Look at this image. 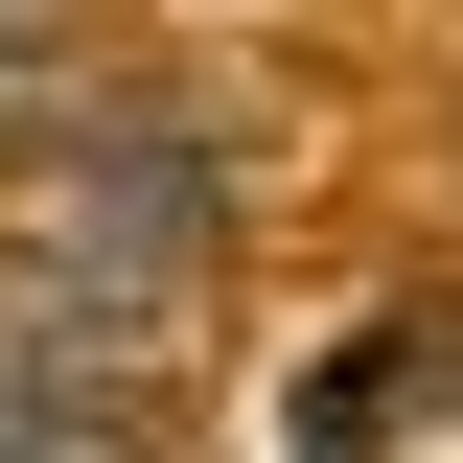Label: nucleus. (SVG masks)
<instances>
[{"mask_svg": "<svg viewBox=\"0 0 463 463\" xmlns=\"http://www.w3.org/2000/svg\"><path fill=\"white\" fill-rule=\"evenodd\" d=\"M0 47H47V0H0Z\"/></svg>", "mask_w": 463, "mask_h": 463, "instance_id": "20e7f679", "label": "nucleus"}, {"mask_svg": "<svg viewBox=\"0 0 463 463\" xmlns=\"http://www.w3.org/2000/svg\"><path fill=\"white\" fill-rule=\"evenodd\" d=\"M24 417H47V347H24V301H0V440H24Z\"/></svg>", "mask_w": 463, "mask_h": 463, "instance_id": "f257e3e1", "label": "nucleus"}, {"mask_svg": "<svg viewBox=\"0 0 463 463\" xmlns=\"http://www.w3.org/2000/svg\"><path fill=\"white\" fill-rule=\"evenodd\" d=\"M0 463H139V440H47V417H24V440H0Z\"/></svg>", "mask_w": 463, "mask_h": 463, "instance_id": "7ed1b4c3", "label": "nucleus"}, {"mask_svg": "<svg viewBox=\"0 0 463 463\" xmlns=\"http://www.w3.org/2000/svg\"><path fill=\"white\" fill-rule=\"evenodd\" d=\"M24 116H47V47H0V139H24Z\"/></svg>", "mask_w": 463, "mask_h": 463, "instance_id": "f03ea898", "label": "nucleus"}]
</instances>
